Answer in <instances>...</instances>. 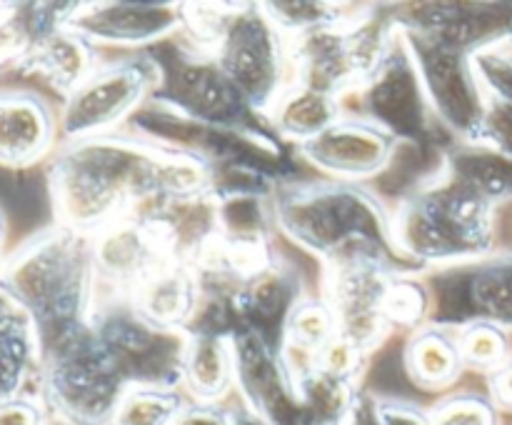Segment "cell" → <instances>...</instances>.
Instances as JSON below:
<instances>
[{"label":"cell","instance_id":"3","mask_svg":"<svg viewBox=\"0 0 512 425\" xmlns=\"http://www.w3.org/2000/svg\"><path fill=\"white\" fill-rule=\"evenodd\" d=\"M393 238L418 273H445L498 250V208L438 168L415 180L393 205Z\"/></svg>","mask_w":512,"mask_h":425},{"label":"cell","instance_id":"34","mask_svg":"<svg viewBox=\"0 0 512 425\" xmlns=\"http://www.w3.org/2000/svg\"><path fill=\"white\" fill-rule=\"evenodd\" d=\"M473 68L493 103L512 108V55L508 48H488L473 55Z\"/></svg>","mask_w":512,"mask_h":425},{"label":"cell","instance_id":"25","mask_svg":"<svg viewBox=\"0 0 512 425\" xmlns=\"http://www.w3.org/2000/svg\"><path fill=\"white\" fill-rule=\"evenodd\" d=\"M100 60H103L100 50L93 43L63 25V28L53 30L48 38L40 40L23 70L38 75L55 93H60V100H63L98 68Z\"/></svg>","mask_w":512,"mask_h":425},{"label":"cell","instance_id":"26","mask_svg":"<svg viewBox=\"0 0 512 425\" xmlns=\"http://www.w3.org/2000/svg\"><path fill=\"white\" fill-rule=\"evenodd\" d=\"M440 170L490 205L512 203V158L483 143H453L440 158Z\"/></svg>","mask_w":512,"mask_h":425},{"label":"cell","instance_id":"8","mask_svg":"<svg viewBox=\"0 0 512 425\" xmlns=\"http://www.w3.org/2000/svg\"><path fill=\"white\" fill-rule=\"evenodd\" d=\"M340 105H343V115L373 120L395 140H400L403 148H428L430 145L445 153L453 145L425 100L418 68H415L400 25L378 70L360 88L345 93Z\"/></svg>","mask_w":512,"mask_h":425},{"label":"cell","instance_id":"36","mask_svg":"<svg viewBox=\"0 0 512 425\" xmlns=\"http://www.w3.org/2000/svg\"><path fill=\"white\" fill-rule=\"evenodd\" d=\"M50 413L40 395H15L0 400V425H48Z\"/></svg>","mask_w":512,"mask_h":425},{"label":"cell","instance_id":"1","mask_svg":"<svg viewBox=\"0 0 512 425\" xmlns=\"http://www.w3.org/2000/svg\"><path fill=\"white\" fill-rule=\"evenodd\" d=\"M273 215L278 233L313 255L323 273L373 265L415 270L395 245L393 208L370 185L295 180L273 195Z\"/></svg>","mask_w":512,"mask_h":425},{"label":"cell","instance_id":"41","mask_svg":"<svg viewBox=\"0 0 512 425\" xmlns=\"http://www.w3.org/2000/svg\"><path fill=\"white\" fill-rule=\"evenodd\" d=\"M3 245H5V220H3V213H0V270H3V263L8 255L3 253Z\"/></svg>","mask_w":512,"mask_h":425},{"label":"cell","instance_id":"21","mask_svg":"<svg viewBox=\"0 0 512 425\" xmlns=\"http://www.w3.org/2000/svg\"><path fill=\"white\" fill-rule=\"evenodd\" d=\"M40 338L30 315L0 288V400L38 395Z\"/></svg>","mask_w":512,"mask_h":425},{"label":"cell","instance_id":"5","mask_svg":"<svg viewBox=\"0 0 512 425\" xmlns=\"http://www.w3.org/2000/svg\"><path fill=\"white\" fill-rule=\"evenodd\" d=\"M183 38L205 50L263 115L293 83L288 38L260 3H185Z\"/></svg>","mask_w":512,"mask_h":425},{"label":"cell","instance_id":"7","mask_svg":"<svg viewBox=\"0 0 512 425\" xmlns=\"http://www.w3.org/2000/svg\"><path fill=\"white\" fill-rule=\"evenodd\" d=\"M158 88L160 65L150 50L103 58L73 93L60 100V138L68 143L120 133Z\"/></svg>","mask_w":512,"mask_h":425},{"label":"cell","instance_id":"2","mask_svg":"<svg viewBox=\"0 0 512 425\" xmlns=\"http://www.w3.org/2000/svg\"><path fill=\"white\" fill-rule=\"evenodd\" d=\"M160 155L130 130L60 143L48 168L55 225L95 235L158 200Z\"/></svg>","mask_w":512,"mask_h":425},{"label":"cell","instance_id":"6","mask_svg":"<svg viewBox=\"0 0 512 425\" xmlns=\"http://www.w3.org/2000/svg\"><path fill=\"white\" fill-rule=\"evenodd\" d=\"M125 390L128 383L90 320L40 345L38 395L50 418L65 425H110Z\"/></svg>","mask_w":512,"mask_h":425},{"label":"cell","instance_id":"38","mask_svg":"<svg viewBox=\"0 0 512 425\" xmlns=\"http://www.w3.org/2000/svg\"><path fill=\"white\" fill-rule=\"evenodd\" d=\"M173 425H233L230 403H195L188 400Z\"/></svg>","mask_w":512,"mask_h":425},{"label":"cell","instance_id":"28","mask_svg":"<svg viewBox=\"0 0 512 425\" xmlns=\"http://www.w3.org/2000/svg\"><path fill=\"white\" fill-rule=\"evenodd\" d=\"M188 403L183 388L130 385L120 398L110 425H173Z\"/></svg>","mask_w":512,"mask_h":425},{"label":"cell","instance_id":"24","mask_svg":"<svg viewBox=\"0 0 512 425\" xmlns=\"http://www.w3.org/2000/svg\"><path fill=\"white\" fill-rule=\"evenodd\" d=\"M265 118H268L270 130L283 143L298 150L300 145L310 143L333 128L343 118V105L338 95L293 80L275 100L273 108L265 113Z\"/></svg>","mask_w":512,"mask_h":425},{"label":"cell","instance_id":"40","mask_svg":"<svg viewBox=\"0 0 512 425\" xmlns=\"http://www.w3.org/2000/svg\"><path fill=\"white\" fill-rule=\"evenodd\" d=\"M228 403H230V413H233V425H273L268 418H263V415L255 413L253 408H248L238 395H233Z\"/></svg>","mask_w":512,"mask_h":425},{"label":"cell","instance_id":"12","mask_svg":"<svg viewBox=\"0 0 512 425\" xmlns=\"http://www.w3.org/2000/svg\"><path fill=\"white\" fill-rule=\"evenodd\" d=\"M398 268H348L320 273V295L338 315V333L373 355L395 330L393 300ZM415 273V270H413Z\"/></svg>","mask_w":512,"mask_h":425},{"label":"cell","instance_id":"33","mask_svg":"<svg viewBox=\"0 0 512 425\" xmlns=\"http://www.w3.org/2000/svg\"><path fill=\"white\" fill-rule=\"evenodd\" d=\"M368 358L370 353H365L358 343L338 333L320 348L318 370L330 378L360 385L365 368H368Z\"/></svg>","mask_w":512,"mask_h":425},{"label":"cell","instance_id":"37","mask_svg":"<svg viewBox=\"0 0 512 425\" xmlns=\"http://www.w3.org/2000/svg\"><path fill=\"white\" fill-rule=\"evenodd\" d=\"M380 425H430L428 408L398 398H378Z\"/></svg>","mask_w":512,"mask_h":425},{"label":"cell","instance_id":"20","mask_svg":"<svg viewBox=\"0 0 512 425\" xmlns=\"http://www.w3.org/2000/svg\"><path fill=\"white\" fill-rule=\"evenodd\" d=\"M128 300L158 328L188 333L200 305L198 273L193 265L170 258L145 275Z\"/></svg>","mask_w":512,"mask_h":425},{"label":"cell","instance_id":"9","mask_svg":"<svg viewBox=\"0 0 512 425\" xmlns=\"http://www.w3.org/2000/svg\"><path fill=\"white\" fill-rule=\"evenodd\" d=\"M150 48L160 65V88L155 98L173 105L188 118L225 130H270L268 118L255 110L218 68L213 58L183 33Z\"/></svg>","mask_w":512,"mask_h":425},{"label":"cell","instance_id":"17","mask_svg":"<svg viewBox=\"0 0 512 425\" xmlns=\"http://www.w3.org/2000/svg\"><path fill=\"white\" fill-rule=\"evenodd\" d=\"M305 293L308 290L303 288L298 270L275 250L270 258L250 268L235 285L233 303H230L235 335L243 330H258L260 335L278 345L290 308Z\"/></svg>","mask_w":512,"mask_h":425},{"label":"cell","instance_id":"11","mask_svg":"<svg viewBox=\"0 0 512 425\" xmlns=\"http://www.w3.org/2000/svg\"><path fill=\"white\" fill-rule=\"evenodd\" d=\"M403 30V28H400ZM433 118L453 143H478L488 95L473 68V55L445 48L403 30Z\"/></svg>","mask_w":512,"mask_h":425},{"label":"cell","instance_id":"14","mask_svg":"<svg viewBox=\"0 0 512 425\" xmlns=\"http://www.w3.org/2000/svg\"><path fill=\"white\" fill-rule=\"evenodd\" d=\"M68 28L83 35L98 50L140 53L183 33L185 3H158V0L75 3Z\"/></svg>","mask_w":512,"mask_h":425},{"label":"cell","instance_id":"31","mask_svg":"<svg viewBox=\"0 0 512 425\" xmlns=\"http://www.w3.org/2000/svg\"><path fill=\"white\" fill-rule=\"evenodd\" d=\"M430 425H503V415L488 393L480 390H450L428 408Z\"/></svg>","mask_w":512,"mask_h":425},{"label":"cell","instance_id":"13","mask_svg":"<svg viewBox=\"0 0 512 425\" xmlns=\"http://www.w3.org/2000/svg\"><path fill=\"white\" fill-rule=\"evenodd\" d=\"M390 8L403 30L460 53L475 55L480 50L512 45V0L400 3Z\"/></svg>","mask_w":512,"mask_h":425},{"label":"cell","instance_id":"15","mask_svg":"<svg viewBox=\"0 0 512 425\" xmlns=\"http://www.w3.org/2000/svg\"><path fill=\"white\" fill-rule=\"evenodd\" d=\"M403 150V143L373 120L343 115L323 135L300 145L298 155L318 178L368 185L388 173Z\"/></svg>","mask_w":512,"mask_h":425},{"label":"cell","instance_id":"27","mask_svg":"<svg viewBox=\"0 0 512 425\" xmlns=\"http://www.w3.org/2000/svg\"><path fill=\"white\" fill-rule=\"evenodd\" d=\"M360 393V385L330 378L320 370L295 385V395L315 425H348Z\"/></svg>","mask_w":512,"mask_h":425},{"label":"cell","instance_id":"42","mask_svg":"<svg viewBox=\"0 0 512 425\" xmlns=\"http://www.w3.org/2000/svg\"><path fill=\"white\" fill-rule=\"evenodd\" d=\"M48 425H65V423H60V420H55V418H50V423Z\"/></svg>","mask_w":512,"mask_h":425},{"label":"cell","instance_id":"19","mask_svg":"<svg viewBox=\"0 0 512 425\" xmlns=\"http://www.w3.org/2000/svg\"><path fill=\"white\" fill-rule=\"evenodd\" d=\"M60 113L43 93L0 88V165L23 170L60 148Z\"/></svg>","mask_w":512,"mask_h":425},{"label":"cell","instance_id":"16","mask_svg":"<svg viewBox=\"0 0 512 425\" xmlns=\"http://www.w3.org/2000/svg\"><path fill=\"white\" fill-rule=\"evenodd\" d=\"M440 283L433 288V318L448 308V315L438 323L453 328L470 320H488L512 333V250H495L485 260L465 268L440 273Z\"/></svg>","mask_w":512,"mask_h":425},{"label":"cell","instance_id":"4","mask_svg":"<svg viewBox=\"0 0 512 425\" xmlns=\"http://www.w3.org/2000/svg\"><path fill=\"white\" fill-rule=\"evenodd\" d=\"M0 288L30 315L40 345L88 323L98 295L93 235L50 225L5 258Z\"/></svg>","mask_w":512,"mask_h":425},{"label":"cell","instance_id":"29","mask_svg":"<svg viewBox=\"0 0 512 425\" xmlns=\"http://www.w3.org/2000/svg\"><path fill=\"white\" fill-rule=\"evenodd\" d=\"M455 330H458V350L465 373H478L488 378L512 358V333L500 325L488 323V320H470Z\"/></svg>","mask_w":512,"mask_h":425},{"label":"cell","instance_id":"23","mask_svg":"<svg viewBox=\"0 0 512 425\" xmlns=\"http://www.w3.org/2000/svg\"><path fill=\"white\" fill-rule=\"evenodd\" d=\"M183 393L195 403H228L235 395V348L230 335L188 333Z\"/></svg>","mask_w":512,"mask_h":425},{"label":"cell","instance_id":"43","mask_svg":"<svg viewBox=\"0 0 512 425\" xmlns=\"http://www.w3.org/2000/svg\"><path fill=\"white\" fill-rule=\"evenodd\" d=\"M508 50H510V55H512V45H510V48H508Z\"/></svg>","mask_w":512,"mask_h":425},{"label":"cell","instance_id":"10","mask_svg":"<svg viewBox=\"0 0 512 425\" xmlns=\"http://www.w3.org/2000/svg\"><path fill=\"white\" fill-rule=\"evenodd\" d=\"M90 323L128 388H183V355L188 343L185 330L158 328L125 298L95 300Z\"/></svg>","mask_w":512,"mask_h":425},{"label":"cell","instance_id":"32","mask_svg":"<svg viewBox=\"0 0 512 425\" xmlns=\"http://www.w3.org/2000/svg\"><path fill=\"white\" fill-rule=\"evenodd\" d=\"M275 28L288 40L310 33L315 28L335 23L340 18V3H315V0H273L260 3Z\"/></svg>","mask_w":512,"mask_h":425},{"label":"cell","instance_id":"39","mask_svg":"<svg viewBox=\"0 0 512 425\" xmlns=\"http://www.w3.org/2000/svg\"><path fill=\"white\" fill-rule=\"evenodd\" d=\"M485 393L500 415H512V358L485 378Z\"/></svg>","mask_w":512,"mask_h":425},{"label":"cell","instance_id":"35","mask_svg":"<svg viewBox=\"0 0 512 425\" xmlns=\"http://www.w3.org/2000/svg\"><path fill=\"white\" fill-rule=\"evenodd\" d=\"M478 143L490 145L500 153L512 158V108L503 103L488 100V113H485L483 128H480Z\"/></svg>","mask_w":512,"mask_h":425},{"label":"cell","instance_id":"22","mask_svg":"<svg viewBox=\"0 0 512 425\" xmlns=\"http://www.w3.org/2000/svg\"><path fill=\"white\" fill-rule=\"evenodd\" d=\"M403 368L415 388L425 393H450L465 375L458 350V330L438 320L420 325L408 335Z\"/></svg>","mask_w":512,"mask_h":425},{"label":"cell","instance_id":"18","mask_svg":"<svg viewBox=\"0 0 512 425\" xmlns=\"http://www.w3.org/2000/svg\"><path fill=\"white\" fill-rule=\"evenodd\" d=\"M95 275L98 295L95 300L130 298L140 280L153 273L160 263L170 260L168 250L148 225L123 218L93 235Z\"/></svg>","mask_w":512,"mask_h":425},{"label":"cell","instance_id":"30","mask_svg":"<svg viewBox=\"0 0 512 425\" xmlns=\"http://www.w3.org/2000/svg\"><path fill=\"white\" fill-rule=\"evenodd\" d=\"M335 335H338V315H335L333 305L320 293H305L290 308L280 340H290V343L305 345V348L320 353V348Z\"/></svg>","mask_w":512,"mask_h":425}]
</instances>
